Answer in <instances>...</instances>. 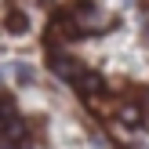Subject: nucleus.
Listing matches in <instances>:
<instances>
[{
    "label": "nucleus",
    "instance_id": "obj_3",
    "mask_svg": "<svg viewBox=\"0 0 149 149\" xmlns=\"http://www.w3.org/2000/svg\"><path fill=\"white\" fill-rule=\"evenodd\" d=\"M11 33H26V15H11Z\"/></svg>",
    "mask_w": 149,
    "mask_h": 149
},
{
    "label": "nucleus",
    "instance_id": "obj_2",
    "mask_svg": "<svg viewBox=\"0 0 149 149\" xmlns=\"http://www.w3.org/2000/svg\"><path fill=\"white\" fill-rule=\"evenodd\" d=\"M120 120H124V124H138V120H142V113H138L135 106H124V109H120Z\"/></svg>",
    "mask_w": 149,
    "mask_h": 149
},
{
    "label": "nucleus",
    "instance_id": "obj_1",
    "mask_svg": "<svg viewBox=\"0 0 149 149\" xmlns=\"http://www.w3.org/2000/svg\"><path fill=\"white\" fill-rule=\"evenodd\" d=\"M11 73H15V80H18V84H33V80H36L33 65H26V62H15V65H11Z\"/></svg>",
    "mask_w": 149,
    "mask_h": 149
}]
</instances>
